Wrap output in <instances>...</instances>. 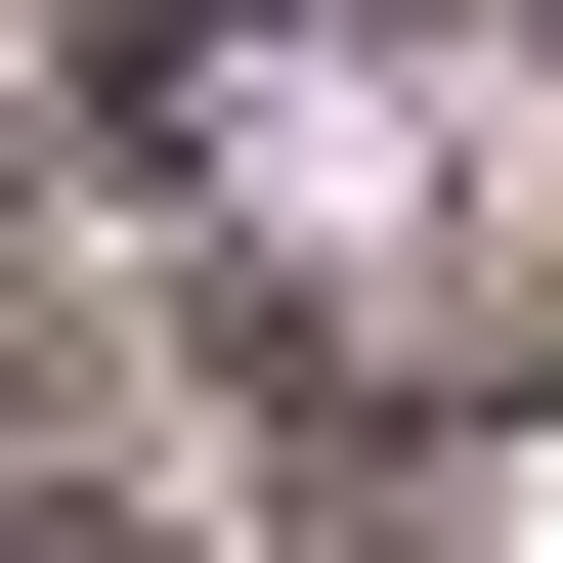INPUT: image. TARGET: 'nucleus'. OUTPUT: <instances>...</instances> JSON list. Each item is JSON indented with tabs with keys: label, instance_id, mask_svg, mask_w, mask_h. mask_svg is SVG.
<instances>
[{
	"label": "nucleus",
	"instance_id": "nucleus-1",
	"mask_svg": "<svg viewBox=\"0 0 563 563\" xmlns=\"http://www.w3.org/2000/svg\"><path fill=\"white\" fill-rule=\"evenodd\" d=\"M174 174L261 217V261H477V174H520V131H477V44H217V87H174Z\"/></svg>",
	"mask_w": 563,
	"mask_h": 563
},
{
	"label": "nucleus",
	"instance_id": "nucleus-2",
	"mask_svg": "<svg viewBox=\"0 0 563 563\" xmlns=\"http://www.w3.org/2000/svg\"><path fill=\"white\" fill-rule=\"evenodd\" d=\"M520 563H563V433H520Z\"/></svg>",
	"mask_w": 563,
	"mask_h": 563
}]
</instances>
